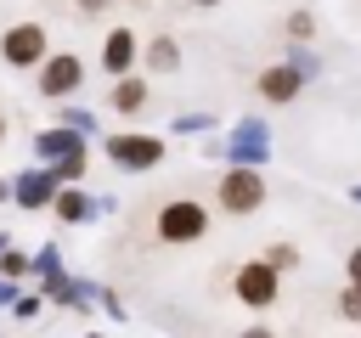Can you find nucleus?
Wrapping results in <instances>:
<instances>
[{
    "mask_svg": "<svg viewBox=\"0 0 361 338\" xmlns=\"http://www.w3.org/2000/svg\"><path fill=\"white\" fill-rule=\"evenodd\" d=\"M113 158H118V163H158V141L118 135V141H113Z\"/></svg>",
    "mask_w": 361,
    "mask_h": 338,
    "instance_id": "nucleus-8",
    "label": "nucleus"
},
{
    "mask_svg": "<svg viewBox=\"0 0 361 338\" xmlns=\"http://www.w3.org/2000/svg\"><path fill=\"white\" fill-rule=\"evenodd\" d=\"M203 208L197 203H164V214H158V237L164 242H192V237H203Z\"/></svg>",
    "mask_w": 361,
    "mask_h": 338,
    "instance_id": "nucleus-2",
    "label": "nucleus"
},
{
    "mask_svg": "<svg viewBox=\"0 0 361 338\" xmlns=\"http://www.w3.org/2000/svg\"><path fill=\"white\" fill-rule=\"evenodd\" d=\"M259 90H265L271 101H288V96L299 90V73H293V68H265V73H259Z\"/></svg>",
    "mask_w": 361,
    "mask_h": 338,
    "instance_id": "nucleus-7",
    "label": "nucleus"
},
{
    "mask_svg": "<svg viewBox=\"0 0 361 338\" xmlns=\"http://www.w3.org/2000/svg\"><path fill=\"white\" fill-rule=\"evenodd\" d=\"M39 56H45V28H34V23H17V28L6 34V62L28 68V62H39Z\"/></svg>",
    "mask_w": 361,
    "mask_h": 338,
    "instance_id": "nucleus-3",
    "label": "nucleus"
},
{
    "mask_svg": "<svg viewBox=\"0 0 361 338\" xmlns=\"http://www.w3.org/2000/svg\"><path fill=\"white\" fill-rule=\"evenodd\" d=\"M130 56H135V34H130V28H113V34H107V51H102L107 73H124V68H130Z\"/></svg>",
    "mask_w": 361,
    "mask_h": 338,
    "instance_id": "nucleus-6",
    "label": "nucleus"
},
{
    "mask_svg": "<svg viewBox=\"0 0 361 338\" xmlns=\"http://www.w3.org/2000/svg\"><path fill=\"white\" fill-rule=\"evenodd\" d=\"M344 315H350V321H361V287H350V293H344Z\"/></svg>",
    "mask_w": 361,
    "mask_h": 338,
    "instance_id": "nucleus-13",
    "label": "nucleus"
},
{
    "mask_svg": "<svg viewBox=\"0 0 361 338\" xmlns=\"http://www.w3.org/2000/svg\"><path fill=\"white\" fill-rule=\"evenodd\" d=\"M141 101H147V84H118V90H113V107H118V113H135Z\"/></svg>",
    "mask_w": 361,
    "mask_h": 338,
    "instance_id": "nucleus-9",
    "label": "nucleus"
},
{
    "mask_svg": "<svg viewBox=\"0 0 361 338\" xmlns=\"http://www.w3.org/2000/svg\"><path fill=\"white\" fill-rule=\"evenodd\" d=\"M237 299L243 304H271L276 299V270L271 265H243L237 270Z\"/></svg>",
    "mask_w": 361,
    "mask_h": 338,
    "instance_id": "nucleus-4",
    "label": "nucleus"
},
{
    "mask_svg": "<svg viewBox=\"0 0 361 338\" xmlns=\"http://www.w3.org/2000/svg\"><path fill=\"white\" fill-rule=\"evenodd\" d=\"M0 135H6V118H0Z\"/></svg>",
    "mask_w": 361,
    "mask_h": 338,
    "instance_id": "nucleus-18",
    "label": "nucleus"
},
{
    "mask_svg": "<svg viewBox=\"0 0 361 338\" xmlns=\"http://www.w3.org/2000/svg\"><path fill=\"white\" fill-rule=\"evenodd\" d=\"M45 197H51V180H45V175L23 180V203H45Z\"/></svg>",
    "mask_w": 361,
    "mask_h": 338,
    "instance_id": "nucleus-11",
    "label": "nucleus"
},
{
    "mask_svg": "<svg viewBox=\"0 0 361 338\" xmlns=\"http://www.w3.org/2000/svg\"><path fill=\"white\" fill-rule=\"evenodd\" d=\"M56 214H62V220H85V197H79V192H62V197H56Z\"/></svg>",
    "mask_w": 361,
    "mask_h": 338,
    "instance_id": "nucleus-10",
    "label": "nucleus"
},
{
    "mask_svg": "<svg viewBox=\"0 0 361 338\" xmlns=\"http://www.w3.org/2000/svg\"><path fill=\"white\" fill-rule=\"evenodd\" d=\"M73 84H79V56H51L45 73H39V90L45 96H68Z\"/></svg>",
    "mask_w": 361,
    "mask_h": 338,
    "instance_id": "nucleus-5",
    "label": "nucleus"
},
{
    "mask_svg": "<svg viewBox=\"0 0 361 338\" xmlns=\"http://www.w3.org/2000/svg\"><path fill=\"white\" fill-rule=\"evenodd\" d=\"M243 338H271V332H265V327H254V332H243Z\"/></svg>",
    "mask_w": 361,
    "mask_h": 338,
    "instance_id": "nucleus-16",
    "label": "nucleus"
},
{
    "mask_svg": "<svg viewBox=\"0 0 361 338\" xmlns=\"http://www.w3.org/2000/svg\"><path fill=\"white\" fill-rule=\"evenodd\" d=\"M79 6H85V11H102V6H107V0H79Z\"/></svg>",
    "mask_w": 361,
    "mask_h": 338,
    "instance_id": "nucleus-15",
    "label": "nucleus"
},
{
    "mask_svg": "<svg viewBox=\"0 0 361 338\" xmlns=\"http://www.w3.org/2000/svg\"><path fill=\"white\" fill-rule=\"evenodd\" d=\"M350 276H355V287H361V248L350 254Z\"/></svg>",
    "mask_w": 361,
    "mask_h": 338,
    "instance_id": "nucleus-14",
    "label": "nucleus"
},
{
    "mask_svg": "<svg viewBox=\"0 0 361 338\" xmlns=\"http://www.w3.org/2000/svg\"><path fill=\"white\" fill-rule=\"evenodd\" d=\"M147 56H152V68H175V45H169V39H152Z\"/></svg>",
    "mask_w": 361,
    "mask_h": 338,
    "instance_id": "nucleus-12",
    "label": "nucleus"
},
{
    "mask_svg": "<svg viewBox=\"0 0 361 338\" xmlns=\"http://www.w3.org/2000/svg\"><path fill=\"white\" fill-rule=\"evenodd\" d=\"M259 197H265V180H259L254 169H226V175H220V203H226L231 214L259 208Z\"/></svg>",
    "mask_w": 361,
    "mask_h": 338,
    "instance_id": "nucleus-1",
    "label": "nucleus"
},
{
    "mask_svg": "<svg viewBox=\"0 0 361 338\" xmlns=\"http://www.w3.org/2000/svg\"><path fill=\"white\" fill-rule=\"evenodd\" d=\"M197 6H214V0H197Z\"/></svg>",
    "mask_w": 361,
    "mask_h": 338,
    "instance_id": "nucleus-17",
    "label": "nucleus"
}]
</instances>
